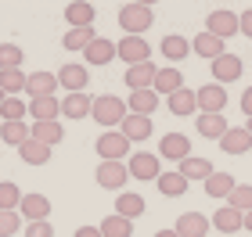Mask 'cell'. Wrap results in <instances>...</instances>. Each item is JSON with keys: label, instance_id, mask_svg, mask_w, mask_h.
<instances>
[{"label": "cell", "instance_id": "obj_1", "mask_svg": "<svg viewBox=\"0 0 252 237\" xmlns=\"http://www.w3.org/2000/svg\"><path fill=\"white\" fill-rule=\"evenodd\" d=\"M126 115H130V108H126L123 97H116V94H101V97H94V111H90V119H94L97 126L119 130Z\"/></svg>", "mask_w": 252, "mask_h": 237}, {"label": "cell", "instance_id": "obj_8", "mask_svg": "<svg viewBox=\"0 0 252 237\" xmlns=\"http://www.w3.org/2000/svg\"><path fill=\"white\" fill-rule=\"evenodd\" d=\"M116 47H119V58L126 61V69L141 65V61H152V47L144 43V36H123Z\"/></svg>", "mask_w": 252, "mask_h": 237}, {"label": "cell", "instance_id": "obj_47", "mask_svg": "<svg viewBox=\"0 0 252 237\" xmlns=\"http://www.w3.org/2000/svg\"><path fill=\"white\" fill-rule=\"evenodd\" d=\"M72 237H105V234H101V227H79Z\"/></svg>", "mask_w": 252, "mask_h": 237}, {"label": "cell", "instance_id": "obj_46", "mask_svg": "<svg viewBox=\"0 0 252 237\" xmlns=\"http://www.w3.org/2000/svg\"><path fill=\"white\" fill-rule=\"evenodd\" d=\"M242 111H245V119H252V86H245V94H242Z\"/></svg>", "mask_w": 252, "mask_h": 237}, {"label": "cell", "instance_id": "obj_26", "mask_svg": "<svg viewBox=\"0 0 252 237\" xmlns=\"http://www.w3.org/2000/svg\"><path fill=\"white\" fill-rule=\"evenodd\" d=\"M166 108L173 111L177 119H184V115H194V108H198V97H194V90H177V94H169L166 97Z\"/></svg>", "mask_w": 252, "mask_h": 237}, {"label": "cell", "instance_id": "obj_5", "mask_svg": "<svg viewBox=\"0 0 252 237\" xmlns=\"http://www.w3.org/2000/svg\"><path fill=\"white\" fill-rule=\"evenodd\" d=\"M194 97H198V108L205 115H223V105H227V86L220 83H205L194 90Z\"/></svg>", "mask_w": 252, "mask_h": 237}, {"label": "cell", "instance_id": "obj_2", "mask_svg": "<svg viewBox=\"0 0 252 237\" xmlns=\"http://www.w3.org/2000/svg\"><path fill=\"white\" fill-rule=\"evenodd\" d=\"M152 22H155V15H152V7H144V4H123L119 7V26L126 29V36H144L148 29H152Z\"/></svg>", "mask_w": 252, "mask_h": 237}, {"label": "cell", "instance_id": "obj_36", "mask_svg": "<svg viewBox=\"0 0 252 237\" xmlns=\"http://www.w3.org/2000/svg\"><path fill=\"white\" fill-rule=\"evenodd\" d=\"M155 187H158V194H162V198H180L188 190V180L180 173H162L155 180Z\"/></svg>", "mask_w": 252, "mask_h": 237}, {"label": "cell", "instance_id": "obj_30", "mask_svg": "<svg viewBox=\"0 0 252 237\" xmlns=\"http://www.w3.org/2000/svg\"><path fill=\"white\" fill-rule=\"evenodd\" d=\"M162 58H169V61H184L188 54H191V40H184V36H177V32H169V36H162Z\"/></svg>", "mask_w": 252, "mask_h": 237}, {"label": "cell", "instance_id": "obj_18", "mask_svg": "<svg viewBox=\"0 0 252 237\" xmlns=\"http://www.w3.org/2000/svg\"><path fill=\"white\" fill-rule=\"evenodd\" d=\"M155 94L158 97H169V94H177V90H184V72L180 69H173V65H166V69H158V76H155Z\"/></svg>", "mask_w": 252, "mask_h": 237}, {"label": "cell", "instance_id": "obj_35", "mask_svg": "<svg viewBox=\"0 0 252 237\" xmlns=\"http://www.w3.org/2000/svg\"><path fill=\"white\" fill-rule=\"evenodd\" d=\"M62 137H65L62 122H32V140H40V144H47V148H54V144H62Z\"/></svg>", "mask_w": 252, "mask_h": 237}, {"label": "cell", "instance_id": "obj_53", "mask_svg": "<svg viewBox=\"0 0 252 237\" xmlns=\"http://www.w3.org/2000/svg\"><path fill=\"white\" fill-rule=\"evenodd\" d=\"M220 4H223V0H220Z\"/></svg>", "mask_w": 252, "mask_h": 237}, {"label": "cell", "instance_id": "obj_7", "mask_svg": "<svg viewBox=\"0 0 252 237\" xmlns=\"http://www.w3.org/2000/svg\"><path fill=\"white\" fill-rule=\"evenodd\" d=\"M126 169H130L133 180H158V176H162V158L148 155V151H137L130 162H126Z\"/></svg>", "mask_w": 252, "mask_h": 237}, {"label": "cell", "instance_id": "obj_10", "mask_svg": "<svg viewBox=\"0 0 252 237\" xmlns=\"http://www.w3.org/2000/svg\"><path fill=\"white\" fill-rule=\"evenodd\" d=\"M158 158L184 162V158H191V140L184 137V133H166V137L158 140Z\"/></svg>", "mask_w": 252, "mask_h": 237}, {"label": "cell", "instance_id": "obj_11", "mask_svg": "<svg viewBox=\"0 0 252 237\" xmlns=\"http://www.w3.org/2000/svg\"><path fill=\"white\" fill-rule=\"evenodd\" d=\"M155 76H158V69H155L152 61L130 65V69L123 72V79H126V86H130V90H152L155 86Z\"/></svg>", "mask_w": 252, "mask_h": 237}, {"label": "cell", "instance_id": "obj_19", "mask_svg": "<svg viewBox=\"0 0 252 237\" xmlns=\"http://www.w3.org/2000/svg\"><path fill=\"white\" fill-rule=\"evenodd\" d=\"M22 219H29V223H40V219H47L51 216V198H43V194H26L22 198Z\"/></svg>", "mask_w": 252, "mask_h": 237}, {"label": "cell", "instance_id": "obj_32", "mask_svg": "<svg viewBox=\"0 0 252 237\" xmlns=\"http://www.w3.org/2000/svg\"><path fill=\"white\" fill-rule=\"evenodd\" d=\"M18 158L26 165H47L51 162V148H47V144H40V140H26L18 148Z\"/></svg>", "mask_w": 252, "mask_h": 237}, {"label": "cell", "instance_id": "obj_12", "mask_svg": "<svg viewBox=\"0 0 252 237\" xmlns=\"http://www.w3.org/2000/svg\"><path fill=\"white\" fill-rule=\"evenodd\" d=\"M58 83L68 90V94H83L87 83H90L87 65H62V69H58Z\"/></svg>", "mask_w": 252, "mask_h": 237}, {"label": "cell", "instance_id": "obj_54", "mask_svg": "<svg viewBox=\"0 0 252 237\" xmlns=\"http://www.w3.org/2000/svg\"><path fill=\"white\" fill-rule=\"evenodd\" d=\"M220 237H223V234H220Z\"/></svg>", "mask_w": 252, "mask_h": 237}, {"label": "cell", "instance_id": "obj_45", "mask_svg": "<svg viewBox=\"0 0 252 237\" xmlns=\"http://www.w3.org/2000/svg\"><path fill=\"white\" fill-rule=\"evenodd\" d=\"M242 36H249V40H252V7H249V11H242Z\"/></svg>", "mask_w": 252, "mask_h": 237}, {"label": "cell", "instance_id": "obj_51", "mask_svg": "<svg viewBox=\"0 0 252 237\" xmlns=\"http://www.w3.org/2000/svg\"><path fill=\"white\" fill-rule=\"evenodd\" d=\"M4 101H7V94H4V90H0V105H4Z\"/></svg>", "mask_w": 252, "mask_h": 237}, {"label": "cell", "instance_id": "obj_29", "mask_svg": "<svg viewBox=\"0 0 252 237\" xmlns=\"http://www.w3.org/2000/svg\"><path fill=\"white\" fill-rule=\"evenodd\" d=\"M0 140L11 144V148H22L26 140H32V126H26V119L22 122H4V126H0Z\"/></svg>", "mask_w": 252, "mask_h": 237}, {"label": "cell", "instance_id": "obj_27", "mask_svg": "<svg viewBox=\"0 0 252 237\" xmlns=\"http://www.w3.org/2000/svg\"><path fill=\"white\" fill-rule=\"evenodd\" d=\"M126 108H130L133 115H152V111L158 108V94H155V90H130Z\"/></svg>", "mask_w": 252, "mask_h": 237}, {"label": "cell", "instance_id": "obj_4", "mask_svg": "<svg viewBox=\"0 0 252 237\" xmlns=\"http://www.w3.org/2000/svg\"><path fill=\"white\" fill-rule=\"evenodd\" d=\"M205 32H213V36L220 40H231L234 32H242V15H234V11H213L209 18H205Z\"/></svg>", "mask_w": 252, "mask_h": 237}, {"label": "cell", "instance_id": "obj_52", "mask_svg": "<svg viewBox=\"0 0 252 237\" xmlns=\"http://www.w3.org/2000/svg\"><path fill=\"white\" fill-rule=\"evenodd\" d=\"M245 130H249V133H252V119H249V122H245Z\"/></svg>", "mask_w": 252, "mask_h": 237}, {"label": "cell", "instance_id": "obj_17", "mask_svg": "<svg viewBox=\"0 0 252 237\" xmlns=\"http://www.w3.org/2000/svg\"><path fill=\"white\" fill-rule=\"evenodd\" d=\"M220 148L227 151V155H245V151H252V133L245 130V126H231L220 137Z\"/></svg>", "mask_w": 252, "mask_h": 237}, {"label": "cell", "instance_id": "obj_48", "mask_svg": "<svg viewBox=\"0 0 252 237\" xmlns=\"http://www.w3.org/2000/svg\"><path fill=\"white\" fill-rule=\"evenodd\" d=\"M155 237H180V234H177V230H158Z\"/></svg>", "mask_w": 252, "mask_h": 237}, {"label": "cell", "instance_id": "obj_43", "mask_svg": "<svg viewBox=\"0 0 252 237\" xmlns=\"http://www.w3.org/2000/svg\"><path fill=\"white\" fill-rule=\"evenodd\" d=\"M22 230V212H0V237H15Z\"/></svg>", "mask_w": 252, "mask_h": 237}, {"label": "cell", "instance_id": "obj_40", "mask_svg": "<svg viewBox=\"0 0 252 237\" xmlns=\"http://www.w3.org/2000/svg\"><path fill=\"white\" fill-rule=\"evenodd\" d=\"M26 115H29V105L18 101V97H7L4 105H0V119H4V122H22Z\"/></svg>", "mask_w": 252, "mask_h": 237}, {"label": "cell", "instance_id": "obj_33", "mask_svg": "<svg viewBox=\"0 0 252 237\" xmlns=\"http://www.w3.org/2000/svg\"><path fill=\"white\" fill-rule=\"evenodd\" d=\"M94 40H97L94 26H87V29H68L65 36H62V47H65V51H87Z\"/></svg>", "mask_w": 252, "mask_h": 237}, {"label": "cell", "instance_id": "obj_23", "mask_svg": "<svg viewBox=\"0 0 252 237\" xmlns=\"http://www.w3.org/2000/svg\"><path fill=\"white\" fill-rule=\"evenodd\" d=\"M90 111H94V97H90L87 90H83V94H68L62 101V115L65 119H87Z\"/></svg>", "mask_w": 252, "mask_h": 237}, {"label": "cell", "instance_id": "obj_14", "mask_svg": "<svg viewBox=\"0 0 252 237\" xmlns=\"http://www.w3.org/2000/svg\"><path fill=\"white\" fill-rule=\"evenodd\" d=\"M152 115H133V111H130V115H126L123 119V126H119V133H123V137L126 140H148V137H152Z\"/></svg>", "mask_w": 252, "mask_h": 237}, {"label": "cell", "instance_id": "obj_6", "mask_svg": "<svg viewBox=\"0 0 252 237\" xmlns=\"http://www.w3.org/2000/svg\"><path fill=\"white\" fill-rule=\"evenodd\" d=\"M94 180H97V187H105V190H123L126 180H130V169H126V162H101Z\"/></svg>", "mask_w": 252, "mask_h": 237}, {"label": "cell", "instance_id": "obj_16", "mask_svg": "<svg viewBox=\"0 0 252 237\" xmlns=\"http://www.w3.org/2000/svg\"><path fill=\"white\" fill-rule=\"evenodd\" d=\"M62 83H58V76L54 72H32L29 79H26V94L36 101V97H54V90H58Z\"/></svg>", "mask_w": 252, "mask_h": 237}, {"label": "cell", "instance_id": "obj_50", "mask_svg": "<svg viewBox=\"0 0 252 237\" xmlns=\"http://www.w3.org/2000/svg\"><path fill=\"white\" fill-rule=\"evenodd\" d=\"M245 230H252V212H245Z\"/></svg>", "mask_w": 252, "mask_h": 237}, {"label": "cell", "instance_id": "obj_15", "mask_svg": "<svg viewBox=\"0 0 252 237\" xmlns=\"http://www.w3.org/2000/svg\"><path fill=\"white\" fill-rule=\"evenodd\" d=\"M83 58H87V65H112L119 58V47L112 40H105V36H97L94 43H90V47L83 51Z\"/></svg>", "mask_w": 252, "mask_h": 237}, {"label": "cell", "instance_id": "obj_38", "mask_svg": "<svg viewBox=\"0 0 252 237\" xmlns=\"http://www.w3.org/2000/svg\"><path fill=\"white\" fill-rule=\"evenodd\" d=\"M101 234H105V237H130L133 234V219H126V216H105V219H101Z\"/></svg>", "mask_w": 252, "mask_h": 237}, {"label": "cell", "instance_id": "obj_39", "mask_svg": "<svg viewBox=\"0 0 252 237\" xmlns=\"http://www.w3.org/2000/svg\"><path fill=\"white\" fill-rule=\"evenodd\" d=\"M22 198H26V194H22L11 180H0V212H18Z\"/></svg>", "mask_w": 252, "mask_h": 237}, {"label": "cell", "instance_id": "obj_21", "mask_svg": "<svg viewBox=\"0 0 252 237\" xmlns=\"http://www.w3.org/2000/svg\"><path fill=\"white\" fill-rule=\"evenodd\" d=\"M177 173L184 176L188 184H191V180H202V184H205V180H209V176L216 173V169H213V162H209V158L191 155V158H184V162H180V169H177Z\"/></svg>", "mask_w": 252, "mask_h": 237}, {"label": "cell", "instance_id": "obj_49", "mask_svg": "<svg viewBox=\"0 0 252 237\" xmlns=\"http://www.w3.org/2000/svg\"><path fill=\"white\" fill-rule=\"evenodd\" d=\"M133 4H144V7H155L158 0H133Z\"/></svg>", "mask_w": 252, "mask_h": 237}, {"label": "cell", "instance_id": "obj_24", "mask_svg": "<svg viewBox=\"0 0 252 237\" xmlns=\"http://www.w3.org/2000/svg\"><path fill=\"white\" fill-rule=\"evenodd\" d=\"M191 51L198 54V58H209V61H216L220 54H227V51H223V40L213 36V32H198V36L191 40Z\"/></svg>", "mask_w": 252, "mask_h": 237}, {"label": "cell", "instance_id": "obj_37", "mask_svg": "<svg viewBox=\"0 0 252 237\" xmlns=\"http://www.w3.org/2000/svg\"><path fill=\"white\" fill-rule=\"evenodd\" d=\"M26 79L29 76L22 69H4V72H0V90H4L7 97H18L22 90H26Z\"/></svg>", "mask_w": 252, "mask_h": 237}, {"label": "cell", "instance_id": "obj_20", "mask_svg": "<svg viewBox=\"0 0 252 237\" xmlns=\"http://www.w3.org/2000/svg\"><path fill=\"white\" fill-rule=\"evenodd\" d=\"M65 22H68V29L94 26V4H90V0H72V4L65 7Z\"/></svg>", "mask_w": 252, "mask_h": 237}, {"label": "cell", "instance_id": "obj_22", "mask_svg": "<svg viewBox=\"0 0 252 237\" xmlns=\"http://www.w3.org/2000/svg\"><path fill=\"white\" fill-rule=\"evenodd\" d=\"M213 227L220 230L223 237H231V234H238V230L245 227V212H238V209H231V205H223V209L213 216Z\"/></svg>", "mask_w": 252, "mask_h": 237}, {"label": "cell", "instance_id": "obj_28", "mask_svg": "<svg viewBox=\"0 0 252 237\" xmlns=\"http://www.w3.org/2000/svg\"><path fill=\"white\" fill-rule=\"evenodd\" d=\"M116 216H126V219L144 216V198L137 194V190H123V194L116 198Z\"/></svg>", "mask_w": 252, "mask_h": 237}, {"label": "cell", "instance_id": "obj_13", "mask_svg": "<svg viewBox=\"0 0 252 237\" xmlns=\"http://www.w3.org/2000/svg\"><path fill=\"white\" fill-rule=\"evenodd\" d=\"M209 227H213V219L209 216H202V212H184V216L177 219V234L180 237H205L209 234Z\"/></svg>", "mask_w": 252, "mask_h": 237}, {"label": "cell", "instance_id": "obj_42", "mask_svg": "<svg viewBox=\"0 0 252 237\" xmlns=\"http://www.w3.org/2000/svg\"><path fill=\"white\" fill-rule=\"evenodd\" d=\"M227 205L238 209V212H252V187L238 184V187L231 190V198H227Z\"/></svg>", "mask_w": 252, "mask_h": 237}, {"label": "cell", "instance_id": "obj_31", "mask_svg": "<svg viewBox=\"0 0 252 237\" xmlns=\"http://www.w3.org/2000/svg\"><path fill=\"white\" fill-rule=\"evenodd\" d=\"M238 187V180L231 176V173H213L209 180H205V194H209V198H231V190Z\"/></svg>", "mask_w": 252, "mask_h": 237}, {"label": "cell", "instance_id": "obj_9", "mask_svg": "<svg viewBox=\"0 0 252 237\" xmlns=\"http://www.w3.org/2000/svg\"><path fill=\"white\" fill-rule=\"evenodd\" d=\"M209 72H213V79L220 86H227V83H234L238 76H242V58H238V54H220V58L216 61H209Z\"/></svg>", "mask_w": 252, "mask_h": 237}, {"label": "cell", "instance_id": "obj_44", "mask_svg": "<svg viewBox=\"0 0 252 237\" xmlns=\"http://www.w3.org/2000/svg\"><path fill=\"white\" fill-rule=\"evenodd\" d=\"M26 237H54V227H51V219L29 223V227H26Z\"/></svg>", "mask_w": 252, "mask_h": 237}, {"label": "cell", "instance_id": "obj_3", "mask_svg": "<svg viewBox=\"0 0 252 237\" xmlns=\"http://www.w3.org/2000/svg\"><path fill=\"white\" fill-rule=\"evenodd\" d=\"M94 151H97L101 162H123V158H130V140H126L119 130H105L97 137Z\"/></svg>", "mask_w": 252, "mask_h": 237}, {"label": "cell", "instance_id": "obj_25", "mask_svg": "<svg viewBox=\"0 0 252 237\" xmlns=\"http://www.w3.org/2000/svg\"><path fill=\"white\" fill-rule=\"evenodd\" d=\"M29 115L36 119V122H58L62 101L58 97H36V101H29Z\"/></svg>", "mask_w": 252, "mask_h": 237}, {"label": "cell", "instance_id": "obj_34", "mask_svg": "<svg viewBox=\"0 0 252 237\" xmlns=\"http://www.w3.org/2000/svg\"><path fill=\"white\" fill-rule=\"evenodd\" d=\"M227 130H231V126H227L223 115H205V111L198 115V133H202L205 140H220Z\"/></svg>", "mask_w": 252, "mask_h": 237}, {"label": "cell", "instance_id": "obj_41", "mask_svg": "<svg viewBox=\"0 0 252 237\" xmlns=\"http://www.w3.org/2000/svg\"><path fill=\"white\" fill-rule=\"evenodd\" d=\"M22 58H26V54H22L18 43H0V72L4 69H22Z\"/></svg>", "mask_w": 252, "mask_h": 237}]
</instances>
